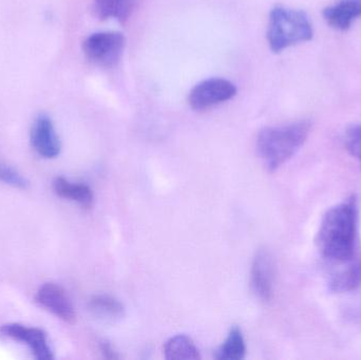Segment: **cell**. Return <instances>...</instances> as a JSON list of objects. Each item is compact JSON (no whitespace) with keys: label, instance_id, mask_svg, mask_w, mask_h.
I'll return each instance as SVG.
<instances>
[{"label":"cell","instance_id":"8992f818","mask_svg":"<svg viewBox=\"0 0 361 360\" xmlns=\"http://www.w3.org/2000/svg\"><path fill=\"white\" fill-rule=\"evenodd\" d=\"M36 302L61 321L73 325L76 312L67 292L56 283H44L36 293Z\"/></svg>","mask_w":361,"mask_h":360},{"label":"cell","instance_id":"8fae6325","mask_svg":"<svg viewBox=\"0 0 361 360\" xmlns=\"http://www.w3.org/2000/svg\"><path fill=\"white\" fill-rule=\"evenodd\" d=\"M324 17L330 27L347 31L361 17V0H339L324 8Z\"/></svg>","mask_w":361,"mask_h":360},{"label":"cell","instance_id":"ac0fdd59","mask_svg":"<svg viewBox=\"0 0 361 360\" xmlns=\"http://www.w3.org/2000/svg\"><path fill=\"white\" fill-rule=\"evenodd\" d=\"M345 147L361 165V124L349 127L345 132Z\"/></svg>","mask_w":361,"mask_h":360},{"label":"cell","instance_id":"5bb4252c","mask_svg":"<svg viewBox=\"0 0 361 360\" xmlns=\"http://www.w3.org/2000/svg\"><path fill=\"white\" fill-rule=\"evenodd\" d=\"M165 359L169 360H197L201 359L199 349L190 337L177 335L164 346Z\"/></svg>","mask_w":361,"mask_h":360},{"label":"cell","instance_id":"9a60e30c","mask_svg":"<svg viewBox=\"0 0 361 360\" xmlns=\"http://www.w3.org/2000/svg\"><path fill=\"white\" fill-rule=\"evenodd\" d=\"M246 345L243 334L238 327L233 328L224 344L216 351L219 360H241L245 359Z\"/></svg>","mask_w":361,"mask_h":360},{"label":"cell","instance_id":"5b68a950","mask_svg":"<svg viewBox=\"0 0 361 360\" xmlns=\"http://www.w3.org/2000/svg\"><path fill=\"white\" fill-rule=\"evenodd\" d=\"M235 94L237 88L233 82L223 78H209L193 87L188 101L195 111H205L229 101Z\"/></svg>","mask_w":361,"mask_h":360},{"label":"cell","instance_id":"7a4b0ae2","mask_svg":"<svg viewBox=\"0 0 361 360\" xmlns=\"http://www.w3.org/2000/svg\"><path fill=\"white\" fill-rule=\"evenodd\" d=\"M310 129L311 125L305 120L262 129L257 139V150L265 167L275 171L288 162L305 144Z\"/></svg>","mask_w":361,"mask_h":360},{"label":"cell","instance_id":"ba28073f","mask_svg":"<svg viewBox=\"0 0 361 360\" xmlns=\"http://www.w3.org/2000/svg\"><path fill=\"white\" fill-rule=\"evenodd\" d=\"M2 335L15 342L27 345L32 354L38 360H52V351L48 345L47 334L38 328H29L19 323H8L0 329Z\"/></svg>","mask_w":361,"mask_h":360},{"label":"cell","instance_id":"52a82bcc","mask_svg":"<svg viewBox=\"0 0 361 360\" xmlns=\"http://www.w3.org/2000/svg\"><path fill=\"white\" fill-rule=\"evenodd\" d=\"M275 283V262L271 253L260 249L252 262L250 287L255 295L262 302H271Z\"/></svg>","mask_w":361,"mask_h":360},{"label":"cell","instance_id":"2e32d148","mask_svg":"<svg viewBox=\"0 0 361 360\" xmlns=\"http://www.w3.org/2000/svg\"><path fill=\"white\" fill-rule=\"evenodd\" d=\"M89 308L97 316L109 321L122 318L125 314L124 306L116 298L108 295L93 296L89 302Z\"/></svg>","mask_w":361,"mask_h":360},{"label":"cell","instance_id":"3957f363","mask_svg":"<svg viewBox=\"0 0 361 360\" xmlns=\"http://www.w3.org/2000/svg\"><path fill=\"white\" fill-rule=\"evenodd\" d=\"M313 36V25L303 11L278 6L269 13L267 42L273 52L310 42Z\"/></svg>","mask_w":361,"mask_h":360},{"label":"cell","instance_id":"7c38bea8","mask_svg":"<svg viewBox=\"0 0 361 360\" xmlns=\"http://www.w3.org/2000/svg\"><path fill=\"white\" fill-rule=\"evenodd\" d=\"M139 6V0H94L92 11L99 20L116 19L121 23L129 20Z\"/></svg>","mask_w":361,"mask_h":360},{"label":"cell","instance_id":"6da1fadb","mask_svg":"<svg viewBox=\"0 0 361 360\" xmlns=\"http://www.w3.org/2000/svg\"><path fill=\"white\" fill-rule=\"evenodd\" d=\"M357 209L354 202L332 207L322 219L318 245L322 256L331 263L345 261L355 256Z\"/></svg>","mask_w":361,"mask_h":360},{"label":"cell","instance_id":"30bf717a","mask_svg":"<svg viewBox=\"0 0 361 360\" xmlns=\"http://www.w3.org/2000/svg\"><path fill=\"white\" fill-rule=\"evenodd\" d=\"M333 271L331 272L330 285L335 292L345 293L353 291L361 285V259L354 256L345 261L331 263Z\"/></svg>","mask_w":361,"mask_h":360},{"label":"cell","instance_id":"d6986e66","mask_svg":"<svg viewBox=\"0 0 361 360\" xmlns=\"http://www.w3.org/2000/svg\"><path fill=\"white\" fill-rule=\"evenodd\" d=\"M99 349H101L102 354L108 359H118L120 356L116 354L114 349L112 348L111 345L108 342H102L101 345H99Z\"/></svg>","mask_w":361,"mask_h":360},{"label":"cell","instance_id":"4fadbf2b","mask_svg":"<svg viewBox=\"0 0 361 360\" xmlns=\"http://www.w3.org/2000/svg\"><path fill=\"white\" fill-rule=\"evenodd\" d=\"M53 190L57 196L75 202L84 209H90L94 204V194L86 184L73 183L63 177L53 181Z\"/></svg>","mask_w":361,"mask_h":360},{"label":"cell","instance_id":"9c48e42d","mask_svg":"<svg viewBox=\"0 0 361 360\" xmlns=\"http://www.w3.org/2000/svg\"><path fill=\"white\" fill-rule=\"evenodd\" d=\"M31 144L42 158L55 159L61 154V139L52 120L46 114H40L34 120L31 129Z\"/></svg>","mask_w":361,"mask_h":360},{"label":"cell","instance_id":"e0dca14e","mask_svg":"<svg viewBox=\"0 0 361 360\" xmlns=\"http://www.w3.org/2000/svg\"><path fill=\"white\" fill-rule=\"evenodd\" d=\"M0 181L6 185L18 190H27L29 187V182L18 171L4 163L0 162Z\"/></svg>","mask_w":361,"mask_h":360},{"label":"cell","instance_id":"277c9868","mask_svg":"<svg viewBox=\"0 0 361 360\" xmlns=\"http://www.w3.org/2000/svg\"><path fill=\"white\" fill-rule=\"evenodd\" d=\"M126 38L120 32H99L82 42V52L91 63L99 67H114L120 61Z\"/></svg>","mask_w":361,"mask_h":360}]
</instances>
